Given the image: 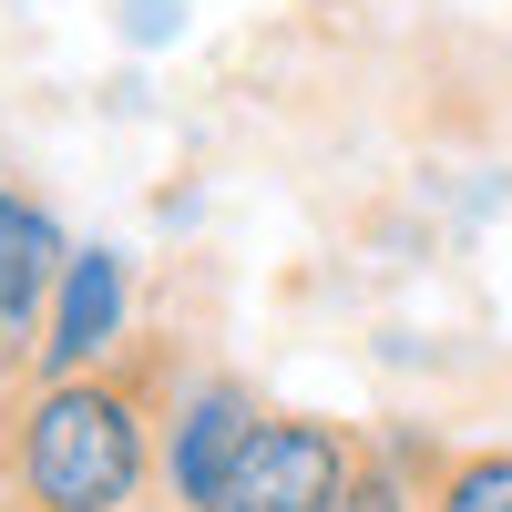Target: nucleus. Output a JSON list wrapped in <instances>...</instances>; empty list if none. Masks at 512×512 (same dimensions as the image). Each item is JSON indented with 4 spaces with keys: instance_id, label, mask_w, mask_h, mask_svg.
I'll use <instances>...</instances> for the list:
<instances>
[{
    "instance_id": "nucleus-1",
    "label": "nucleus",
    "mask_w": 512,
    "mask_h": 512,
    "mask_svg": "<svg viewBox=\"0 0 512 512\" xmlns=\"http://www.w3.org/2000/svg\"><path fill=\"white\" fill-rule=\"evenodd\" d=\"M154 359L113 369H62L31 379L0 420V482L21 512H134L164 492V441H154Z\"/></svg>"
},
{
    "instance_id": "nucleus-2",
    "label": "nucleus",
    "mask_w": 512,
    "mask_h": 512,
    "mask_svg": "<svg viewBox=\"0 0 512 512\" xmlns=\"http://www.w3.org/2000/svg\"><path fill=\"white\" fill-rule=\"evenodd\" d=\"M369 461V441L349 420H318V410H267L246 431V451L226 461V482L205 492V512H328L349 492V472Z\"/></svg>"
},
{
    "instance_id": "nucleus-3",
    "label": "nucleus",
    "mask_w": 512,
    "mask_h": 512,
    "mask_svg": "<svg viewBox=\"0 0 512 512\" xmlns=\"http://www.w3.org/2000/svg\"><path fill=\"white\" fill-rule=\"evenodd\" d=\"M267 420V400L236 369H164L154 390V441H164V502L205 512V492L226 482V461L246 451V431Z\"/></svg>"
},
{
    "instance_id": "nucleus-4",
    "label": "nucleus",
    "mask_w": 512,
    "mask_h": 512,
    "mask_svg": "<svg viewBox=\"0 0 512 512\" xmlns=\"http://www.w3.org/2000/svg\"><path fill=\"white\" fill-rule=\"evenodd\" d=\"M113 359H134V256L103 246V236H72L62 287L41 308V379L113 369Z\"/></svg>"
},
{
    "instance_id": "nucleus-5",
    "label": "nucleus",
    "mask_w": 512,
    "mask_h": 512,
    "mask_svg": "<svg viewBox=\"0 0 512 512\" xmlns=\"http://www.w3.org/2000/svg\"><path fill=\"white\" fill-rule=\"evenodd\" d=\"M62 256H72V226L52 216V195H31L21 175H0V308L41 318L52 287H62Z\"/></svg>"
},
{
    "instance_id": "nucleus-6",
    "label": "nucleus",
    "mask_w": 512,
    "mask_h": 512,
    "mask_svg": "<svg viewBox=\"0 0 512 512\" xmlns=\"http://www.w3.org/2000/svg\"><path fill=\"white\" fill-rule=\"evenodd\" d=\"M431 512H512V451H502V441L451 451L441 482H431Z\"/></svg>"
},
{
    "instance_id": "nucleus-7",
    "label": "nucleus",
    "mask_w": 512,
    "mask_h": 512,
    "mask_svg": "<svg viewBox=\"0 0 512 512\" xmlns=\"http://www.w3.org/2000/svg\"><path fill=\"white\" fill-rule=\"evenodd\" d=\"M328 512H431V482L390 472V461H359V472H349V492H338Z\"/></svg>"
},
{
    "instance_id": "nucleus-8",
    "label": "nucleus",
    "mask_w": 512,
    "mask_h": 512,
    "mask_svg": "<svg viewBox=\"0 0 512 512\" xmlns=\"http://www.w3.org/2000/svg\"><path fill=\"white\" fill-rule=\"evenodd\" d=\"M359 441H369V461H390V472H410V482H441V461H451L420 420H369Z\"/></svg>"
},
{
    "instance_id": "nucleus-9",
    "label": "nucleus",
    "mask_w": 512,
    "mask_h": 512,
    "mask_svg": "<svg viewBox=\"0 0 512 512\" xmlns=\"http://www.w3.org/2000/svg\"><path fill=\"white\" fill-rule=\"evenodd\" d=\"M175 31H185L175 0H123V41H134V52H154V41H175Z\"/></svg>"
},
{
    "instance_id": "nucleus-10",
    "label": "nucleus",
    "mask_w": 512,
    "mask_h": 512,
    "mask_svg": "<svg viewBox=\"0 0 512 512\" xmlns=\"http://www.w3.org/2000/svg\"><path fill=\"white\" fill-rule=\"evenodd\" d=\"M134 512H185V502H164V492H144V502H134Z\"/></svg>"
}]
</instances>
